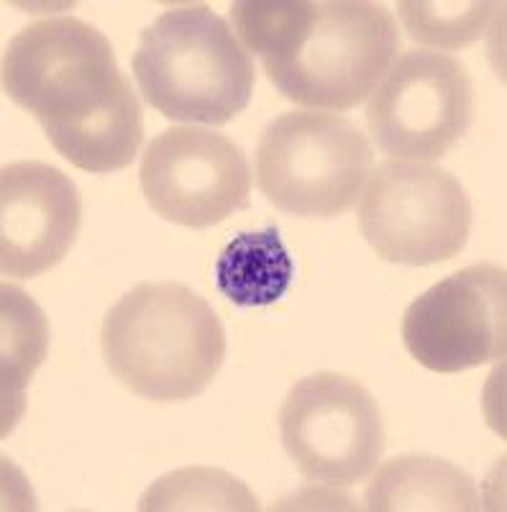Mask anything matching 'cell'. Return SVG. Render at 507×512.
<instances>
[{"instance_id": "6da1fadb", "label": "cell", "mask_w": 507, "mask_h": 512, "mask_svg": "<svg viewBox=\"0 0 507 512\" xmlns=\"http://www.w3.org/2000/svg\"><path fill=\"white\" fill-rule=\"evenodd\" d=\"M3 90L82 172L111 175L139 154V95L111 41L82 18H44L18 31L3 54Z\"/></svg>"}, {"instance_id": "7a4b0ae2", "label": "cell", "mask_w": 507, "mask_h": 512, "mask_svg": "<svg viewBox=\"0 0 507 512\" xmlns=\"http://www.w3.org/2000/svg\"><path fill=\"white\" fill-rule=\"evenodd\" d=\"M231 21L274 88L310 111L344 113L364 103L400 49L397 21L382 3L241 0Z\"/></svg>"}, {"instance_id": "3957f363", "label": "cell", "mask_w": 507, "mask_h": 512, "mask_svg": "<svg viewBox=\"0 0 507 512\" xmlns=\"http://www.w3.org/2000/svg\"><path fill=\"white\" fill-rule=\"evenodd\" d=\"M100 349L129 392L182 402L218 377L226 331L216 310L182 282H141L105 313Z\"/></svg>"}, {"instance_id": "277c9868", "label": "cell", "mask_w": 507, "mask_h": 512, "mask_svg": "<svg viewBox=\"0 0 507 512\" xmlns=\"http://www.w3.org/2000/svg\"><path fill=\"white\" fill-rule=\"evenodd\" d=\"M131 70L146 103L164 118L205 126L244 113L257 82L239 36L205 3L167 8L146 26Z\"/></svg>"}, {"instance_id": "5b68a950", "label": "cell", "mask_w": 507, "mask_h": 512, "mask_svg": "<svg viewBox=\"0 0 507 512\" xmlns=\"http://www.w3.org/2000/svg\"><path fill=\"white\" fill-rule=\"evenodd\" d=\"M372 144L336 113H282L264 128L254 175L274 208L300 218L351 210L372 175Z\"/></svg>"}, {"instance_id": "8992f818", "label": "cell", "mask_w": 507, "mask_h": 512, "mask_svg": "<svg viewBox=\"0 0 507 512\" xmlns=\"http://www.w3.org/2000/svg\"><path fill=\"white\" fill-rule=\"evenodd\" d=\"M359 226L379 259L405 267L449 262L469 241L472 203L451 172L385 159L369 175Z\"/></svg>"}, {"instance_id": "52a82bcc", "label": "cell", "mask_w": 507, "mask_h": 512, "mask_svg": "<svg viewBox=\"0 0 507 512\" xmlns=\"http://www.w3.org/2000/svg\"><path fill=\"white\" fill-rule=\"evenodd\" d=\"M287 456L308 482L354 487L385 454V423L372 392L356 379L318 372L295 382L280 410Z\"/></svg>"}, {"instance_id": "ba28073f", "label": "cell", "mask_w": 507, "mask_h": 512, "mask_svg": "<svg viewBox=\"0 0 507 512\" xmlns=\"http://www.w3.org/2000/svg\"><path fill=\"white\" fill-rule=\"evenodd\" d=\"M472 118L474 93L464 64L428 49L395 59L367 105L369 134L379 149L413 162L446 157Z\"/></svg>"}, {"instance_id": "9c48e42d", "label": "cell", "mask_w": 507, "mask_h": 512, "mask_svg": "<svg viewBox=\"0 0 507 512\" xmlns=\"http://www.w3.org/2000/svg\"><path fill=\"white\" fill-rule=\"evenodd\" d=\"M403 344L420 367L459 374L507 351V274L469 264L418 295L403 315Z\"/></svg>"}, {"instance_id": "30bf717a", "label": "cell", "mask_w": 507, "mask_h": 512, "mask_svg": "<svg viewBox=\"0 0 507 512\" xmlns=\"http://www.w3.org/2000/svg\"><path fill=\"white\" fill-rule=\"evenodd\" d=\"M139 185L159 218L210 228L249 205L251 167L228 136L198 126H172L146 146Z\"/></svg>"}, {"instance_id": "8fae6325", "label": "cell", "mask_w": 507, "mask_h": 512, "mask_svg": "<svg viewBox=\"0 0 507 512\" xmlns=\"http://www.w3.org/2000/svg\"><path fill=\"white\" fill-rule=\"evenodd\" d=\"M82 200L75 182L47 162L24 159L0 172V269L31 280L75 246Z\"/></svg>"}, {"instance_id": "7c38bea8", "label": "cell", "mask_w": 507, "mask_h": 512, "mask_svg": "<svg viewBox=\"0 0 507 512\" xmlns=\"http://www.w3.org/2000/svg\"><path fill=\"white\" fill-rule=\"evenodd\" d=\"M369 512H477L482 507L474 479L451 461L433 456H395L364 492Z\"/></svg>"}, {"instance_id": "4fadbf2b", "label": "cell", "mask_w": 507, "mask_h": 512, "mask_svg": "<svg viewBox=\"0 0 507 512\" xmlns=\"http://www.w3.org/2000/svg\"><path fill=\"white\" fill-rule=\"evenodd\" d=\"M295 264L274 226L239 233L216 262L218 292L236 308L274 305L290 290Z\"/></svg>"}, {"instance_id": "5bb4252c", "label": "cell", "mask_w": 507, "mask_h": 512, "mask_svg": "<svg viewBox=\"0 0 507 512\" xmlns=\"http://www.w3.org/2000/svg\"><path fill=\"white\" fill-rule=\"evenodd\" d=\"M139 510H259V502L241 479L231 477L228 472L187 466L164 474L146 489Z\"/></svg>"}, {"instance_id": "9a60e30c", "label": "cell", "mask_w": 507, "mask_h": 512, "mask_svg": "<svg viewBox=\"0 0 507 512\" xmlns=\"http://www.w3.org/2000/svg\"><path fill=\"white\" fill-rule=\"evenodd\" d=\"M3 333V397L8 415L11 402L21 400V392L31 382V374L47 351V320L29 297L13 285H3Z\"/></svg>"}, {"instance_id": "2e32d148", "label": "cell", "mask_w": 507, "mask_h": 512, "mask_svg": "<svg viewBox=\"0 0 507 512\" xmlns=\"http://www.w3.org/2000/svg\"><path fill=\"white\" fill-rule=\"evenodd\" d=\"M497 3H449V0H405L397 3L408 36L423 47L461 49L469 47L487 31L490 18L497 13Z\"/></svg>"}]
</instances>
